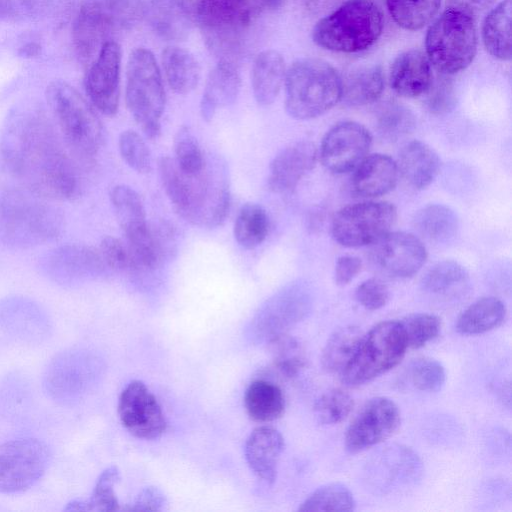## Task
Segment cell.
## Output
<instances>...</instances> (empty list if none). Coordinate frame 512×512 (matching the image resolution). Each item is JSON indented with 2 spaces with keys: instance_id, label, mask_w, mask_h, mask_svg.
Segmentation results:
<instances>
[{
  "instance_id": "obj_1",
  "label": "cell",
  "mask_w": 512,
  "mask_h": 512,
  "mask_svg": "<svg viewBox=\"0 0 512 512\" xmlns=\"http://www.w3.org/2000/svg\"><path fill=\"white\" fill-rule=\"evenodd\" d=\"M1 154L22 187L52 201L73 200L82 190L79 159L43 109L21 105L7 117Z\"/></svg>"
},
{
  "instance_id": "obj_2",
  "label": "cell",
  "mask_w": 512,
  "mask_h": 512,
  "mask_svg": "<svg viewBox=\"0 0 512 512\" xmlns=\"http://www.w3.org/2000/svg\"><path fill=\"white\" fill-rule=\"evenodd\" d=\"M158 170L163 189L181 218L202 228H215L225 221L231 196L227 165L221 157L207 156L203 169L191 175L174 158L163 156Z\"/></svg>"
},
{
  "instance_id": "obj_3",
  "label": "cell",
  "mask_w": 512,
  "mask_h": 512,
  "mask_svg": "<svg viewBox=\"0 0 512 512\" xmlns=\"http://www.w3.org/2000/svg\"><path fill=\"white\" fill-rule=\"evenodd\" d=\"M65 229L62 210L25 188L0 194V245L25 250L58 239Z\"/></svg>"
},
{
  "instance_id": "obj_4",
  "label": "cell",
  "mask_w": 512,
  "mask_h": 512,
  "mask_svg": "<svg viewBox=\"0 0 512 512\" xmlns=\"http://www.w3.org/2000/svg\"><path fill=\"white\" fill-rule=\"evenodd\" d=\"M147 16L146 0H84L76 14L72 39L79 59L88 66L101 47L134 29Z\"/></svg>"
},
{
  "instance_id": "obj_5",
  "label": "cell",
  "mask_w": 512,
  "mask_h": 512,
  "mask_svg": "<svg viewBox=\"0 0 512 512\" xmlns=\"http://www.w3.org/2000/svg\"><path fill=\"white\" fill-rule=\"evenodd\" d=\"M46 99L68 149L80 161H92L104 141L102 123L92 106L73 86L61 80L47 86Z\"/></svg>"
},
{
  "instance_id": "obj_6",
  "label": "cell",
  "mask_w": 512,
  "mask_h": 512,
  "mask_svg": "<svg viewBox=\"0 0 512 512\" xmlns=\"http://www.w3.org/2000/svg\"><path fill=\"white\" fill-rule=\"evenodd\" d=\"M285 109L298 120L316 118L341 99V76L328 62L304 58L286 70Z\"/></svg>"
},
{
  "instance_id": "obj_7",
  "label": "cell",
  "mask_w": 512,
  "mask_h": 512,
  "mask_svg": "<svg viewBox=\"0 0 512 512\" xmlns=\"http://www.w3.org/2000/svg\"><path fill=\"white\" fill-rule=\"evenodd\" d=\"M383 25V14L372 0H348L315 24L312 39L326 50L358 52L378 40Z\"/></svg>"
},
{
  "instance_id": "obj_8",
  "label": "cell",
  "mask_w": 512,
  "mask_h": 512,
  "mask_svg": "<svg viewBox=\"0 0 512 512\" xmlns=\"http://www.w3.org/2000/svg\"><path fill=\"white\" fill-rule=\"evenodd\" d=\"M126 105L145 136L157 139L165 108V90L153 53L143 47L134 49L126 67Z\"/></svg>"
},
{
  "instance_id": "obj_9",
  "label": "cell",
  "mask_w": 512,
  "mask_h": 512,
  "mask_svg": "<svg viewBox=\"0 0 512 512\" xmlns=\"http://www.w3.org/2000/svg\"><path fill=\"white\" fill-rule=\"evenodd\" d=\"M259 13L248 0H202L197 24L211 53L233 62Z\"/></svg>"
},
{
  "instance_id": "obj_10",
  "label": "cell",
  "mask_w": 512,
  "mask_h": 512,
  "mask_svg": "<svg viewBox=\"0 0 512 512\" xmlns=\"http://www.w3.org/2000/svg\"><path fill=\"white\" fill-rule=\"evenodd\" d=\"M425 47L429 62L441 73L455 74L464 70L477 51L475 19L446 8L429 27Z\"/></svg>"
},
{
  "instance_id": "obj_11",
  "label": "cell",
  "mask_w": 512,
  "mask_h": 512,
  "mask_svg": "<svg viewBox=\"0 0 512 512\" xmlns=\"http://www.w3.org/2000/svg\"><path fill=\"white\" fill-rule=\"evenodd\" d=\"M407 350L399 321L387 320L363 335L359 347L340 374L346 387L366 384L397 366Z\"/></svg>"
},
{
  "instance_id": "obj_12",
  "label": "cell",
  "mask_w": 512,
  "mask_h": 512,
  "mask_svg": "<svg viewBox=\"0 0 512 512\" xmlns=\"http://www.w3.org/2000/svg\"><path fill=\"white\" fill-rule=\"evenodd\" d=\"M397 218L394 205L385 201H366L340 209L333 218V238L345 247L373 244L388 233Z\"/></svg>"
},
{
  "instance_id": "obj_13",
  "label": "cell",
  "mask_w": 512,
  "mask_h": 512,
  "mask_svg": "<svg viewBox=\"0 0 512 512\" xmlns=\"http://www.w3.org/2000/svg\"><path fill=\"white\" fill-rule=\"evenodd\" d=\"M50 457L48 446L38 439L0 443V492L17 493L34 486L45 474Z\"/></svg>"
},
{
  "instance_id": "obj_14",
  "label": "cell",
  "mask_w": 512,
  "mask_h": 512,
  "mask_svg": "<svg viewBox=\"0 0 512 512\" xmlns=\"http://www.w3.org/2000/svg\"><path fill=\"white\" fill-rule=\"evenodd\" d=\"M314 292L303 279L291 281L275 292L259 308L254 319L255 329L268 341L288 333V330L304 320L312 311Z\"/></svg>"
},
{
  "instance_id": "obj_15",
  "label": "cell",
  "mask_w": 512,
  "mask_h": 512,
  "mask_svg": "<svg viewBox=\"0 0 512 512\" xmlns=\"http://www.w3.org/2000/svg\"><path fill=\"white\" fill-rule=\"evenodd\" d=\"M422 473L418 455L407 446L394 444L372 455L364 469V481L370 491L389 494L415 485Z\"/></svg>"
},
{
  "instance_id": "obj_16",
  "label": "cell",
  "mask_w": 512,
  "mask_h": 512,
  "mask_svg": "<svg viewBox=\"0 0 512 512\" xmlns=\"http://www.w3.org/2000/svg\"><path fill=\"white\" fill-rule=\"evenodd\" d=\"M427 251L414 234L388 232L371 244L368 259L378 274L391 279H405L415 275L423 266Z\"/></svg>"
},
{
  "instance_id": "obj_17",
  "label": "cell",
  "mask_w": 512,
  "mask_h": 512,
  "mask_svg": "<svg viewBox=\"0 0 512 512\" xmlns=\"http://www.w3.org/2000/svg\"><path fill=\"white\" fill-rule=\"evenodd\" d=\"M401 415L396 403L388 397L367 401L349 425L345 447L358 453L390 438L399 428Z\"/></svg>"
},
{
  "instance_id": "obj_18",
  "label": "cell",
  "mask_w": 512,
  "mask_h": 512,
  "mask_svg": "<svg viewBox=\"0 0 512 512\" xmlns=\"http://www.w3.org/2000/svg\"><path fill=\"white\" fill-rule=\"evenodd\" d=\"M118 415L125 429L139 439H157L166 430L167 423L159 402L140 380L131 381L121 392Z\"/></svg>"
},
{
  "instance_id": "obj_19",
  "label": "cell",
  "mask_w": 512,
  "mask_h": 512,
  "mask_svg": "<svg viewBox=\"0 0 512 512\" xmlns=\"http://www.w3.org/2000/svg\"><path fill=\"white\" fill-rule=\"evenodd\" d=\"M121 59L119 43H105L88 66L84 79L91 103L107 116L115 115L119 107Z\"/></svg>"
},
{
  "instance_id": "obj_20",
  "label": "cell",
  "mask_w": 512,
  "mask_h": 512,
  "mask_svg": "<svg viewBox=\"0 0 512 512\" xmlns=\"http://www.w3.org/2000/svg\"><path fill=\"white\" fill-rule=\"evenodd\" d=\"M371 143V134L363 125L354 121L339 122L322 140L321 162L332 173H347L366 157Z\"/></svg>"
},
{
  "instance_id": "obj_21",
  "label": "cell",
  "mask_w": 512,
  "mask_h": 512,
  "mask_svg": "<svg viewBox=\"0 0 512 512\" xmlns=\"http://www.w3.org/2000/svg\"><path fill=\"white\" fill-rule=\"evenodd\" d=\"M50 278L71 283L99 276L108 270L98 248L84 244H66L51 250L42 261Z\"/></svg>"
},
{
  "instance_id": "obj_22",
  "label": "cell",
  "mask_w": 512,
  "mask_h": 512,
  "mask_svg": "<svg viewBox=\"0 0 512 512\" xmlns=\"http://www.w3.org/2000/svg\"><path fill=\"white\" fill-rule=\"evenodd\" d=\"M317 150L310 141L294 142L283 148L271 161L267 186L277 194L292 192L315 165Z\"/></svg>"
},
{
  "instance_id": "obj_23",
  "label": "cell",
  "mask_w": 512,
  "mask_h": 512,
  "mask_svg": "<svg viewBox=\"0 0 512 512\" xmlns=\"http://www.w3.org/2000/svg\"><path fill=\"white\" fill-rule=\"evenodd\" d=\"M202 0H148L147 16L158 36L182 41L197 24Z\"/></svg>"
},
{
  "instance_id": "obj_24",
  "label": "cell",
  "mask_w": 512,
  "mask_h": 512,
  "mask_svg": "<svg viewBox=\"0 0 512 512\" xmlns=\"http://www.w3.org/2000/svg\"><path fill=\"white\" fill-rule=\"evenodd\" d=\"M284 438L271 426H259L247 437L244 446L245 460L257 478L267 484L275 482Z\"/></svg>"
},
{
  "instance_id": "obj_25",
  "label": "cell",
  "mask_w": 512,
  "mask_h": 512,
  "mask_svg": "<svg viewBox=\"0 0 512 512\" xmlns=\"http://www.w3.org/2000/svg\"><path fill=\"white\" fill-rule=\"evenodd\" d=\"M389 80L396 94L406 98L418 97L432 85L431 63L421 51H405L394 59Z\"/></svg>"
},
{
  "instance_id": "obj_26",
  "label": "cell",
  "mask_w": 512,
  "mask_h": 512,
  "mask_svg": "<svg viewBox=\"0 0 512 512\" xmlns=\"http://www.w3.org/2000/svg\"><path fill=\"white\" fill-rule=\"evenodd\" d=\"M399 176L397 162L385 154L366 156L351 178L353 192L360 197H378L396 186Z\"/></svg>"
},
{
  "instance_id": "obj_27",
  "label": "cell",
  "mask_w": 512,
  "mask_h": 512,
  "mask_svg": "<svg viewBox=\"0 0 512 512\" xmlns=\"http://www.w3.org/2000/svg\"><path fill=\"white\" fill-rule=\"evenodd\" d=\"M241 78L233 62L219 60L210 71L203 90L200 113L210 122L218 109L233 104L239 94Z\"/></svg>"
},
{
  "instance_id": "obj_28",
  "label": "cell",
  "mask_w": 512,
  "mask_h": 512,
  "mask_svg": "<svg viewBox=\"0 0 512 512\" xmlns=\"http://www.w3.org/2000/svg\"><path fill=\"white\" fill-rule=\"evenodd\" d=\"M75 4L76 0H0V22H59Z\"/></svg>"
},
{
  "instance_id": "obj_29",
  "label": "cell",
  "mask_w": 512,
  "mask_h": 512,
  "mask_svg": "<svg viewBox=\"0 0 512 512\" xmlns=\"http://www.w3.org/2000/svg\"><path fill=\"white\" fill-rule=\"evenodd\" d=\"M397 166L399 173L411 187L424 189L436 178L440 160L430 146L414 140L401 149Z\"/></svg>"
},
{
  "instance_id": "obj_30",
  "label": "cell",
  "mask_w": 512,
  "mask_h": 512,
  "mask_svg": "<svg viewBox=\"0 0 512 512\" xmlns=\"http://www.w3.org/2000/svg\"><path fill=\"white\" fill-rule=\"evenodd\" d=\"M285 74V61L278 51L264 50L256 56L251 70V86L259 105L268 106L275 101L284 84Z\"/></svg>"
},
{
  "instance_id": "obj_31",
  "label": "cell",
  "mask_w": 512,
  "mask_h": 512,
  "mask_svg": "<svg viewBox=\"0 0 512 512\" xmlns=\"http://www.w3.org/2000/svg\"><path fill=\"white\" fill-rule=\"evenodd\" d=\"M244 406L253 421L267 423L283 415L285 397L277 384L257 379L252 381L245 391Z\"/></svg>"
},
{
  "instance_id": "obj_32",
  "label": "cell",
  "mask_w": 512,
  "mask_h": 512,
  "mask_svg": "<svg viewBox=\"0 0 512 512\" xmlns=\"http://www.w3.org/2000/svg\"><path fill=\"white\" fill-rule=\"evenodd\" d=\"M413 226L425 239L437 244H446L456 237L459 220L450 207L444 204H429L415 213Z\"/></svg>"
},
{
  "instance_id": "obj_33",
  "label": "cell",
  "mask_w": 512,
  "mask_h": 512,
  "mask_svg": "<svg viewBox=\"0 0 512 512\" xmlns=\"http://www.w3.org/2000/svg\"><path fill=\"white\" fill-rule=\"evenodd\" d=\"M161 62L168 85L175 93L184 95L195 89L200 66L188 50L168 46L162 52Z\"/></svg>"
},
{
  "instance_id": "obj_34",
  "label": "cell",
  "mask_w": 512,
  "mask_h": 512,
  "mask_svg": "<svg viewBox=\"0 0 512 512\" xmlns=\"http://www.w3.org/2000/svg\"><path fill=\"white\" fill-rule=\"evenodd\" d=\"M506 318V307L496 297H483L458 317L456 330L462 335H479L499 327Z\"/></svg>"
},
{
  "instance_id": "obj_35",
  "label": "cell",
  "mask_w": 512,
  "mask_h": 512,
  "mask_svg": "<svg viewBox=\"0 0 512 512\" xmlns=\"http://www.w3.org/2000/svg\"><path fill=\"white\" fill-rule=\"evenodd\" d=\"M384 89V76L379 66L358 68L341 77V99L350 106L375 102Z\"/></svg>"
},
{
  "instance_id": "obj_36",
  "label": "cell",
  "mask_w": 512,
  "mask_h": 512,
  "mask_svg": "<svg viewBox=\"0 0 512 512\" xmlns=\"http://www.w3.org/2000/svg\"><path fill=\"white\" fill-rule=\"evenodd\" d=\"M511 0H503L486 16L482 39L486 50L500 60L511 58Z\"/></svg>"
},
{
  "instance_id": "obj_37",
  "label": "cell",
  "mask_w": 512,
  "mask_h": 512,
  "mask_svg": "<svg viewBox=\"0 0 512 512\" xmlns=\"http://www.w3.org/2000/svg\"><path fill=\"white\" fill-rule=\"evenodd\" d=\"M363 335L361 329L354 325L336 329L324 346L322 367L329 373L341 374L354 357Z\"/></svg>"
},
{
  "instance_id": "obj_38",
  "label": "cell",
  "mask_w": 512,
  "mask_h": 512,
  "mask_svg": "<svg viewBox=\"0 0 512 512\" xmlns=\"http://www.w3.org/2000/svg\"><path fill=\"white\" fill-rule=\"evenodd\" d=\"M469 282L467 270L458 262L444 260L431 267L421 280L422 289L431 295L455 297Z\"/></svg>"
},
{
  "instance_id": "obj_39",
  "label": "cell",
  "mask_w": 512,
  "mask_h": 512,
  "mask_svg": "<svg viewBox=\"0 0 512 512\" xmlns=\"http://www.w3.org/2000/svg\"><path fill=\"white\" fill-rule=\"evenodd\" d=\"M269 218L259 204L246 203L239 210L233 228L236 242L245 249H254L266 239Z\"/></svg>"
},
{
  "instance_id": "obj_40",
  "label": "cell",
  "mask_w": 512,
  "mask_h": 512,
  "mask_svg": "<svg viewBox=\"0 0 512 512\" xmlns=\"http://www.w3.org/2000/svg\"><path fill=\"white\" fill-rule=\"evenodd\" d=\"M109 198L124 235L148 223L142 198L130 186L115 185L110 190Z\"/></svg>"
},
{
  "instance_id": "obj_41",
  "label": "cell",
  "mask_w": 512,
  "mask_h": 512,
  "mask_svg": "<svg viewBox=\"0 0 512 512\" xmlns=\"http://www.w3.org/2000/svg\"><path fill=\"white\" fill-rule=\"evenodd\" d=\"M389 13L398 26L416 31L438 13L441 0H385Z\"/></svg>"
},
{
  "instance_id": "obj_42",
  "label": "cell",
  "mask_w": 512,
  "mask_h": 512,
  "mask_svg": "<svg viewBox=\"0 0 512 512\" xmlns=\"http://www.w3.org/2000/svg\"><path fill=\"white\" fill-rule=\"evenodd\" d=\"M272 363L286 378L296 377L306 366V356L301 344L288 333H283L267 341Z\"/></svg>"
},
{
  "instance_id": "obj_43",
  "label": "cell",
  "mask_w": 512,
  "mask_h": 512,
  "mask_svg": "<svg viewBox=\"0 0 512 512\" xmlns=\"http://www.w3.org/2000/svg\"><path fill=\"white\" fill-rule=\"evenodd\" d=\"M120 480L117 466L107 467L99 475L94 486L91 498L88 500H75L67 504L65 510L76 511H117L119 502L114 491Z\"/></svg>"
},
{
  "instance_id": "obj_44",
  "label": "cell",
  "mask_w": 512,
  "mask_h": 512,
  "mask_svg": "<svg viewBox=\"0 0 512 512\" xmlns=\"http://www.w3.org/2000/svg\"><path fill=\"white\" fill-rule=\"evenodd\" d=\"M356 501L350 489L340 483L325 484L313 491L299 506L298 511H340L355 510Z\"/></svg>"
},
{
  "instance_id": "obj_45",
  "label": "cell",
  "mask_w": 512,
  "mask_h": 512,
  "mask_svg": "<svg viewBox=\"0 0 512 512\" xmlns=\"http://www.w3.org/2000/svg\"><path fill=\"white\" fill-rule=\"evenodd\" d=\"M414 114L405 106L389 102L376 116V130L385 140L396 141L409 134L415 127Z\"/></svg>"
},
{
  "instance_id": "obj_46",
  "label": "cell",
  "mask_w": 512,
  "mask_h": 512,
  "mask_svg": "<svg viewBox=\"0 0 512 512\" xmlns=\"http://www.w3.org/2000/svg\"><path fill=\"white\" fill-rule=\"evenodd\" d=\"M354 400L342 389L324 392L314 404V416L322 425H334L345 420L351 413Z\"/></svg>"
},
{
  "instance_id": "obj_47",
  "label": "cell",
  "mask_w": 512,
  "mask_h": 512,
  "mask_svg": "<svg viewBox=\"0 0 512 512\" xmlns=\"http://www.w3.org/2000/svg\"><path fill=\"white\" fill-rule=\"evenodd\" d=\"M407 348L419 349L436 338L441 330L440 319L428 313L411 314L399 321Z\"/></svg>"
},
{
  "instance_id": "obj_48",
  "label": "cell",
  "mask_w": 512,
  "mask_h": 512,
  "mask_svg": "<svg viewBox=\"0 0 512 512\" xmlns=\"http://www.w3.org/2000/svg\"><path fill=\"white\" fill-rule=\"evenodd\" d=\"M174 160L178 167L187 174L200 172L206 162L201 147L187 126L178 129L174 137Z\"/></svg>"
},
{
  "instance_id": "obj_49",
  "label": "cell",
  "mask_w": 512,
  "mask_h": 512,
  "mask_svg": "<svg viewBox=\"0 0 512 512\" xmlns=\"http://www.w3.org/2000/svg\"><path fill=\"white\" fill-rule=\"evenodd\" d=\"M408 374L413 386L424 392H437L442 389L446 381L443 365L428 357L413 360Z\"/></svg>"
},
{
  "instance_id": "obj_50",
  "label": "cell",
  "mask_w": 512,
  "mask_h": 512,
  "mask_svg": "<svg viewBox=\"0 0 512 512\" xmlns=\"http://www.w3.org/2000/svg\"><path fill=\"white\" fill-rule=\"evenodd\" d=\"M119 151L126 164L134 171L146 174L152 169L149 147L133 130H125L119 136Z\"/></svg>"
},
{
  "instance_id": "obj_51",
  "label": "cell",
  "mask_w": 512,
  "mask_h": 512,
  "mask_svg": "<svg viewBox=\"0 0 512 512\" xmlns=\"http://www.w3.org/2000/svg\"><path fill=\"white\" fill-rule=\"evenodd\" d=\"M101 257L109 270L135 273V265L125 242L106 236L99 246Z\"/></svg>"
},
{
  "instance_id": "obj_52",
  "label": "cell",
  "mask_w": 512,
  "mask_h": 512,
  "mask_svg": "<svg viewBox=\"0 0 512 512\" xmlns=\"http://www.w3.org/2000/svg\"><path fill=\"white\" fill-rule=\"evenodd\" d=\"M357 302L367 310H378L384 307L390 298L387 285L379 278L363 281L355 291Z\"/></svg>"
},
{
  "instance_id": "obj_53",
  "label": "cell",
  "mask_w": 512,
  "mask_h": 512,
  "mask_svg": "<svg viewBox=\"0 0 512 512\" xmlns=\"http://www.w3.org/2000/svg\"><path fill=\"white\" fill-rule=\"evenodd\" d=\"M168 509V500L164 492L155 486L143 488L129 505V511L162 512Z\"/></svg>"
},
{
  "instance_id": "obj_54",
  "label": "cell",
  "mask_w": 512,
  "mask_h": 512,
  "mask_svg": "<svg viewBox=\"0 0 512 512\" xmlns=\"http://www.w3.org/2000/svg\"><path fill=\"white\" fill-rule=\"evenodd\" d=\"M427 98V107L434 114L448 112L454 105L453 92L448 83H440L435 87L430 86Z\"/></svg>"
},
{
  "instance_id": "obj_55",
  "label": "cell",
  "mask_w": 512,
  "mask_h": 512,
  "mask_svg": "<svg viewBox=\"0 0 512 512\" xmlns=\"http://www.w3.org/2000/svg\"><path fill=\"white\" fill-rule=\"evenodd\" d=\"M361 260L352 255L341 256L337 259L334 269V280L339 286L349 284L361 271Z\"/></svg>"
},
{
  "instance_id": "obj_56",
  "label": "cell",
  "mask_w": 512,
  "mask_h": 512,
  "mask_svg": "<svg viewBox=\"0 0 512 512\" xmlns=\"http://www.w3.org/2000/svg\"><path fill=\"white\" fill-rule=\"evenodd\" d=\"M495 0H447V8L460 11L473 19L492 6Z\"/></svg>"
},
{
  "instance_id": "obj_57",
  "label": "cell",
  "mask_w": 512,
  "mask_h": 512,
  "mask_svg": "<svg viewBox=\"0 0 512 512\" xmlns=\"http://www.w3.org/2000/svg\"><path fill=\"white\" fill-rule=\"evenodd\" d=\"M259 12L263 9H276L284 0H248Z\"/></svg>"
},
{
  "instance_id": "obj_58",
  "label": "cell",
  "mask_w": 512,
  "mask_h": 512,
  "mask_svg": "<svg viewBox=\"0 0 512 512\" xmlns=\"http://www.w3.org/2000/svg\"><path fill=\"white\" fill-rule=\"evenodd\" d=\"M40 46L36 42H29L20 49V54L24 57H34L40 53Z\"/></svg>"
}]
</instances>
